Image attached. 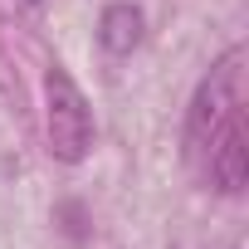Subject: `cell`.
Returning a JSON list of instances; mask_svg holds the SVG:
<instances>
[{
    "mask_svg": "<svg viewBox=\"0 0 249 249\" xmlns=\"http://www.w3.org/2000/svg\"><path fill=\"white\" fill-rule=\"evenodd\" d=\"M25 5H39V0H25Z\"/></svg>",
    "mask_w": 249,
    "mask_h": 249,
    "instance_id": "5b68a950",
    "label": "cell"
},
{
    "mask_svg": "<svg viewBox=\"0 0 249 249\" xmlns=\"http://www.w3.org/2000/svg\"><path fill=\"white\" fill-rule=\"evenodd\" d=\"M244 44L225 49L215 59V69L200 78L196 98H191V117H186V157L196 166H205L210 147L234 127V122H244Z\"/></svg>",
    "mask_w": 249,
    "mask_h": 249,
    "instance_id": "6da1fadb",
    "label": "cell"
},
{
    "mask_svg": "<svg viewBox=\"0 0 249 249\" xmlns=\"http://www.w3.org/2000/svg\"><path fill=\"white\" fill-rule=\"evenodd\" d=\"M142 30H147L142 10L132 5V0H117V5H107L103 20H98V44L107 54H132L142 44Z\"/></svg>",
    "mask_w": 249,
    "mask_h": 249,
    "instance_id": "277c9868",
    "label": "cell"
},
{
    "mask_svg": "<svg viewBox=\"0 0 249 249\" xmlns=\"http://www.w3.org/2000/svg\"><path fill=\"white\" fill-rule=\"evenodd\" d=\"M205 176H210L225 196H239V191H244V181H249V132H244V122H234V127L210 147Z\"/></svg>",
    "mask_w": 249,
    "mask_h": 249,
    "instance_id": "3957f363",
    "label": "cell"
},
{
    "mask_svg": "<svg viewBox=\"0 0 249 249\" xmlns=\"http://www.w3.org/2000/svg\"><path fill=\"white\" fill-rule=\"evenodd\" d=\"M44 122H49V152L69 166H78L93 152V107L83 88L54 64L44 78Z\"/></svg>",
    "mask_w": 249,
    "mask_h": 249,
    "instance_id": "7a4b0ae2",
    "label": "cell"
}]
</instances>
